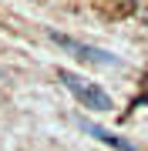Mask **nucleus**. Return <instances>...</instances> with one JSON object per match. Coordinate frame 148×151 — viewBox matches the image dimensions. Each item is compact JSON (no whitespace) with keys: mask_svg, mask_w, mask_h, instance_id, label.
I'll use <instances>...</instances> for the list:
<instances>
[{"mask_svg":"<svg viewBox=\"0 0 148 151\" xmlns=\"http://www.w3.org/2000/svg\"><path fill=\"white\" fill-rule=\"evenodd\" d=\"M57 77H61V84H64L84 108H91V111H111V94L104 91V87H98L94 81L74 74V70H64V67L57 70Z\"/></svg>","mask_w":148,"mask_h":151,"instance_id":"1","label":"nucleus"},{"mask_svg":"<svg viewBox=\"0 0 148 151\" xmlns=\"http://www.w3.org/2000/svg\"><path fill=\"white\" fill-rule=\"evenodd\" d=\"M51 40H54L57 47H64V50H71V54H77V57H84V60H94V64H108V67H118V64H121L111 50H101V47H91V44H81V40L64 37V34H57V30H51Z\"/></svg>","mask_w":148,"mask_h":151,"instance_id":"2","label":"nucleus"},{"mask_svg":"<svg viewBox=\"0 0 148 151\" xmlns=\"http://www.w3.org/2000/svg\"><path fill=\"white\" fill-rule=\"evenodd\" d=\"M77 124H81V128L88 131L91 138H98L101 145H111V148H118V151H135L131 141H125L121 134H115V131H108V128H101V124H94V121H84V118H81Z\"/></svg>","mask_w":148,"mask_h":151,"instance_id":"3","label":"nucleus"}]
</instances>
